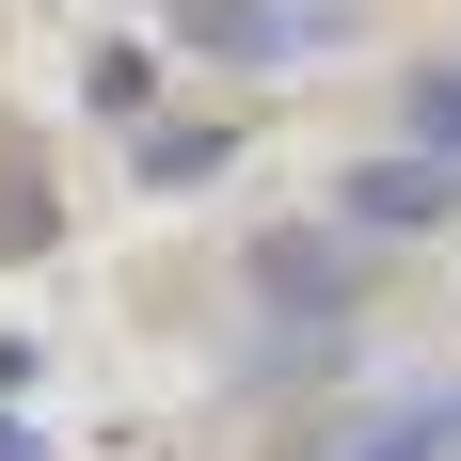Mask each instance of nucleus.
Segmentation results:
<instances>
[{"label": "nucleus", "mask_w": 461, "mask_h": 461, "mask_svg": "<svg viewBox=\"0 0 461 461\" xmlns=\"http://www.w3.org/2000/svg\"><path fill=\"white\" fill-rule=\"evenodd\" d=\"M176 32L207 64H334L366 32V0H176Z\"/></svg>", "instance_id": "1"}, {"label": "nucleus", "mask_w": 461, "mask_h": 461, "mask_svg": "<svg viewBox=\"0 0 461 461\" xmlns=\"http://www.w3.org/2000/svg\"><path fill=\"white\" fill-rule=\"evenodd\" d=\"M414 223H461V176H446V159L398 143V159H350V176H334V239H414Z\"/></svg>", "instance_id": "2"}, {"label": "nucleus", "mask_w": 461, "mask_h": 461, "mask_svg": "<svg viewBox=\"0 0 461 461\" xmlns=\"http://www.w3.org/2000/svg\"><path fill=\"white\" fill-rule=\"evenodd\" d=\"M334 461H461V382H429V398H382V414L350 429Z\"/></svg>", "instance_id": "3"}, {"label": "nucleus", "mask_w": 461, "mask_h": 461, "mask_svg": "<svg viewBox=\"0 0 461 461\" xmlns=\"http://www.w3.org/2000/svg\"><path fill=\"white\" fill-rule=\"evenodd\" d=\"M398 128H414V159H446V176H461V64H414Z\"/></svg>", "instance_id": "4"}, {"label": "nucleus", "mask_w": 461, "mask_h": 461, "mask_svg": "<svg viewBox=\"0 0 461 461\" xmlns=\"http://www.w3.org/2000/svg\"><path fill=\"white\" fill-rule=\"evenodd\" d=\"M223 159H239L223 112H207V128H159V143H143V191H191V176H223Z\"/></svg>", "instance_id": "5"}, {"label": "nucleus", "mask_w": 461, "mask_h": 461, "mask_svg": "<svg viewBox=\"0 0 461 461\" xmlns=\"http://www.w3.org/2000/svg\"><path fill=\"white\" fill-rule=\"evenodd\" d=\"M0 255H48V191L16 176V159H0Z\"/></svg>", "instance_id": "6"}, {"label": "nucleus", "mask_w": 461, "mask_h": 461, "mask_svg": "<svg viewBox=\"0 0 461 461\" xmlns=\"http://www.w3.org/2000/svg\"><path fill=\"white\" fill-rule=\"evenodd\" d=\"M0 461H48V429H16V414H0Z\"/></svg>", "instance_id": "7"}]
</instances>
